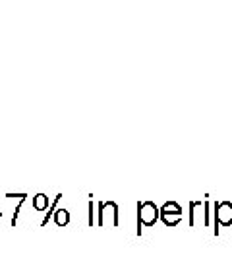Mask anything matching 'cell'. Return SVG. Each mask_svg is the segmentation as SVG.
<instances>
[{"instance_id":"cell-1","label":"cell","mask_w":232,"mask_h":261,"mask_svg":"<svg viewBox=\"0 0 232 261\" xmlns=\"http://www.w3.org/2000/svg\"><path fill=\"white\" fill-rule=\"evenodd\" d=\"M161 209L153 201H141L138 203V236L141 234V226H153L157 223Z\"/></svg>"},{"instance_id":"cell-2","label":"cell","mask_w":232,"mask_h":261,"mask_svg":"<svg viewBox=\"0 0 232 261\" xmlns=\"http://www.w3.org/2000/svg\"><path fill=\"white\" fill-rule=\"evenodd\" d=\"M97 224L99 226H118L120 219H118V205L114 201H101L97 205Z\"/></svg>"},{"instance_id":"cell-3","label":"cell","mask_w":232,"mask_h":261,"mask_svg":"<svg viewBox=\"0 0 232 261\" xmlns=\"http://www.w3.org/2000/svg\"><path fill=\"white\" fill-rule=\"evenodd\" d=\"M217 219L223 224H230L232 223V205L230 203H221L217 207Z\"/></svg>"},{"instance_id":"cell-4","label":"cell","mask_w":232,"mask_h":261,"mask_svg":"<svg viewBox=\"0 0 232 261\" xmlns=\"http://www.w3.org/2000/svg\"><path fill=\"white\" fill-rule=\"evenodd\" d=\"M50 207V201H48V197L45 196V194H37V196L33 197V209L35 211H46Z\"/></svg>"},{"instance_id":"cell-5","label":"cell","mask_w":232,"mask_h":261,"mask_svg":"<svg viewBox=\"0 0 232 261\" xmlns=\"http://www.w3.org/2000/svg\"><path fill=\"white\" fill-rule=\"evenodd\" d=\"M55 223H56V226H66V224L70 223V213H68V209H64V207H58V209H56Z\"/></svg>"},{"instance_id":"cell-6","label":"cell","mask_w":232,"mask_h":261,"mask_svg":"<svg viewBox=\"0 0 232 261\" xmlns=\"http://www.w3.org/2000/svg\"><path fill=\"white\" fill-rule=\"evenodd\" d=\"M60 199H62V194H58V196L55 197V201L50 203V207H48V213H46V215H45V219L41 221V226H46V223L50 221V217H55V211L58 209V207H56V203H58Z\"/></svg>"},{"instance_id":"cell-7","label":"cell","mask_w":232,"mask_h":261,"mask_svg":"<svg viewBox=\"0 0 232 261\" xmlns=\"http://www.w3.org/2000/svg\"><path fill=\"white\" fill-rule=\"evenodd\" d=\"M161 213H172V215H182V209L180 205H176L174 201H168L165 205L161 207Z\"/></svg>"},{"instance_id":"cell-8","label":"cell","mask_w":232,"mask_h":261,"mask_svg":"<svg viewBox=\"0 0 232 261\" xmlns=\"http://www.w3.org/2000/svg\"><path fill=\"white\" fill-rule=\"evenodd\" d=\"M87 224L93 228V199H89V219H87Z\"/></svg>"}]
</instances>
